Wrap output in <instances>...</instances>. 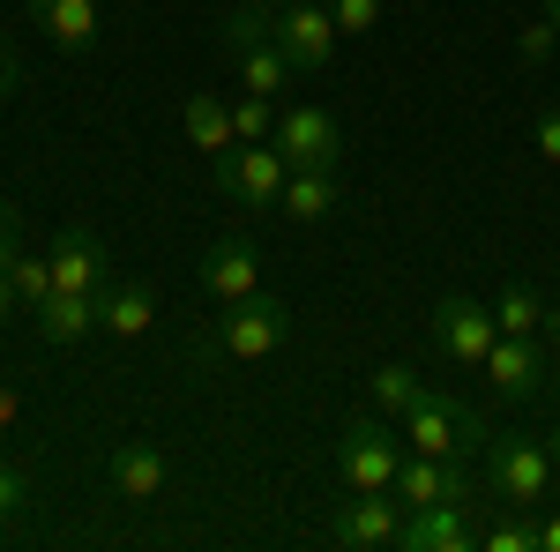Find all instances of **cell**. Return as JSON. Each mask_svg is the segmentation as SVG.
Wrapping results in <instances>:
<instances>
[{
    "label": "cell",
    "mask_w": 560,
    "mask_h": 552,
    "mask_svg": "<svg viewBox=\"0 0 560 552\" xmlns=\"http://www.w3.org/2000/svg\"><path fill=\"white\" fill-rule=\"evenodd\" d=\"M217 38H224V52L240 60V83L255 90V97H284V90L300 83V68H292L284 45H277V8H269V0L224 8V15H217Z\"/></svg>",
    "instance_id": "6da1fadb"
},
{
    "label": "cell",
    "mask_w": 560,
    "mask_h": 552,
    "mask_svg": "<svg viewBox=\"0 0 560 552\" xmlns=\"http://www.w3.org/2000/svg\"><path fill=\"white\" fill-rule=\"evenodd\" d=\"M560 485V463H553V441H530V433H501L486 441V493L501 508H546Z\"/></svg>",
    "instance_id": "7a4b0ae2"
},
{
    "label": "cell",
    "mask_w": 560,
    "mask_h": 552,
    "mask_svg": "<svg viewBox=\"0 0 560 552\" xmlns=\"http://www.w3.org/2000/svg\"><path fill=\"white\" fill-rule=\"evenodd\" d=\"M210 343L224 351V359L255 366V359H269V351H284V343H292V306H284L277 292L232 298V306H224V314L210 321Z\"/></svg>",
    "instance_id": "3957f363"
},
{
    "label": "cell",
    "mask_w": 560,
    "mask_h": 552,
    "mask_svg": "<svg viewBox=\"0 0 560 552\" xmlns=\"http://www.w3.org/2000/svg\"><path fill=\"white\" fill-rule=\"evenodd\" d=\"M493 433H486V419H478L464 396H448V388H433L427 403L404 419V448L411 456H464V448H486Z\"/></svg>",
    "instance_id": "277c9868"
},
{
    "label": "cell",
    "mask_w": 560,
    "mask_h": 552,
    "mask_svg": "<svg viewBox=\"0 0 560 552\" xmlns=\"http://www.w3.org/2000/svg\"><path fill=\"white\" fill-rule=\"evenodd\" d=\"M501 337V321H493V306L471 292H448L433 306V351L456 366V374H486V351Z\"/></svg>",
    "instance_id": "5b68a950"
},
{
    "label": "cell",
    "mask_w": 560,
    "mask_h": 552,
    "mask_svg": "<svg viewBox=\"0 0 560 552\" xmlns=\"http://www.w3.org/2000/svg\"><path fill=\"white\" fill-rule=\"evenodd\" d=\"M396 463H404V441H388L382 411L374 419H345V433H337V478H345V493H388Z\"/></svg>",
    "instance_id": "8992f818"
},
{
    "label": "cell",
    "mask_w": 560,
    "mask_h": 552,
    "mask_svg": "<svg viewBox=\"0 0 560 552\" xmlns=\"http://www.w3.org/2000/svg\"><path fill=\"white\" fill-rule=\"evenodd\" d=\"M217 195L224 202H240V210H277V195H284V179H292V165H284V150L277 142H240L232 157H217Z\"/></svg>",
    "instance_id": "52a82bcc"
},
{
    "label": "cell",
    "mask_w": 560,
    "mask_h": 552,
    "mask_svg": "<svg viewBox=\"0 0 560 552\" xmlns=\"http://www.w3.org/2000/svg\"><path fill=\"white\" fill-rule=\"evenodd\" d=\"M269 142L284 150L292 172H337L345 165V128H337V113H322V105H284Z\"/></svg>",
    "instance_id": "ba28073f"
},
{
    "label": "cell",
    "mask_w": 560,
    "mask_h": 552,
    "mask_svg": "<svg viewBox=\"0 0 560 552\" xmlns=\"http://www.w3.org/2000/svg\"><path fill=\"white\" fill-rule=\"evenodd\" d=\"M396 530H404V501L396 493H351L322 522V538L345 552H382V545H396Z\"/></svg>",
    "instance_id": "9c48e42d"
},
{
    "label": "cell",
    "mask_w": 560,
    "mask_h": 552,
    "mask_svg": "<svg viewBox=\"0 0 560 552\" xmlns=\"http://www.w3.org/2000/svg\"><path fill=\"white\" fill-rule=\"evenodd\" d=\"M277 45H284V60H292L300 75H322V68L337 60L345 31H337V15H329V8L292 0V8H277Z\"/></svg>",
    "instance_id": "30bf717a"
},
{
    "label": "cell",
    "mask_w": 560,
    "mask_h": 552,
    "mask_svg": "<svg viewBox=\"0 0 560 552\" xmlns=\"http://www.w3.org/2000/svg\"><path fill=\"white\" fill-rule=\"evenodd\" d=\"M478 493L464 501H433V508H404V530H396V545L404 552H471L478 545Z\"/></svg>",
    "instance_id": "8fae6325"
},
{
    "label": "cell",
    "mask_w": 560,
    "mask_h": 552,
    "mask_svg": "<svg viewBox=\"0 0 560 552\" xmlns=\"http://www.w3.org/2000/svg\"><path fill=\"white\" fill-rule=\"evenodd\" d=\"M486 381H493V396H509V403H530L538 388L553 381L546 337H493V351H486Z\"/></svg>",
    "instance_id": "7c38bea8"
},
{
    "label": "cell",
    "mask_w": 560,
    "mask_h": 552,
    "mask_svg": "<svg viewBox=\"0 0 560 552\" xmlns=\"http://www.w3.org/2000/svg\"><path fill=\"white\" fill-rule=\"evenodd\" d=\"M52 261V292H105L113 284V261H105V239L90 224H60V239L45 247Z\"/></svg>",
    "instance_id": "4fadbf2b"
},
{
    "label": "cell",
    "mask_w": 560,
    "mask_h": 552,
    "mask_svg": "<svg viewBox=\"0 0 560 552\" xmlns=\"http://www.w3.org/2000/svg\"><path fill=\"white\" fill-rule=\"evenodd\" d=\"M388 493H396L404 508H433V501H464L478 485H471V470H464V456H411V448H404Z\"/></svg>",
    "instance_id": "5bb4252c"
},
{
    "label": "cell",
    "mask_w": 560,
    "mask_h": 552,
    "mask_svg": "<svg viewBox=\"0 0 560 552\" xmlns=\"http://www.w3.org/2000/svg\"><path fill=\"white\" fill-rule=\"evenodd\" d=\"M165 448L158 441H120L113 448V463H105V485H113V501H128V508H150V501H165Z\"/></svg>",
    "instance_id": "9a60e30c"
},
{
    "label": "cell",
    "mask_w": 560,
    "mask_h": 552,
    "mask_svg": "<svg viewBox=\"0 0 560 552\" xmlns=\"http://www.w3.org/2000/svg\"><path fill=\"white\" fill-rule=\"evenodd\" d=\"M202 292L217 298V306H232V298H255L261 292V247L255 239H217L210 255H202Z\"/></svg>",
    "instance_id": "2e32d148"
},
{
    "label": "cell",
    "mask_w": 560,
    "mask_h": 552,
    "mask_svg": "<svg viewBox=\"0 0 560 552\" xmlns=\"http://www.w3.org/2000/svg\"><path fill=\"white\" fill-rule=\"evenodd\" d=\"M38 314V337L45 343H83V337H97V321H105V292H52L45 306H31Z\"/></svg>",
    "instance_id": "e0dca14e"
},
{
    "label": "cell",
    "mask_w": 560,
    "mask_h": 552,
    "mask_svg": "<svg viewBox=\"0 0 560 552\" xmlns=\"http://www.w3.org/2000/svg\"><path fill=\"white\" fill-rule=\"evenodd\" d=\"M179 120H187V142H195V150H202L210 165L240 150V134H232V97H217V90H195Z\"/></svg>",
    "instance_id": "ac0fdd59"
},
{
    "label": "cell",
    "mask_w": 560,
    "mask_h": 552,
    "mask_svg": "<svg viewBox=\"0 0 560 552\" xmlns=\"http://www.w3.org/2000/svg\"><path fill=\"white\" fill-rule=\"evenodd\" d=\"M150 321H158V292L135 284V277H113V284H105V321H97V329L135 343V337H150Z\"/></svg>",
    "instance_id": "d6986e66"
},
{
    "label": "cell",
    "mask_w": 560,
    "mask_h": 552,
    "mask_svg": "<svg viewBox=\"0 0 560 552\" xmlns=\"http://www.w3.org/2000/svg\"><path fill=\"white\" fill-rule=\"evenodd\" d=\"M31 23H45V38L60 52H90L97 45V0H31Z\"/></svg>",
    "instance_id": "ffe728a7"
},
{
    "label": "cell",
    "mask_w": 560,
    "mask_h": 552,
    "mask_svg": "<svg viewBox=\"0 0 560 552\" xmlns=\"http://www.w3.org/2000/svg\"><path fill=\"white\" fill-rule=\"evenodd\" d=\"M337 172H292L284 179V195H277V210L292 216V224H322V216H337Z\"/></svg>",
    "instance_id": "44dd1931"
},
{
    "label": "cell",
    "mask_w": 560,
    "mask_h": 552,
    "mask_svg": "<svg viewBox=\"0 0 560 552\" xmlns=\"http://www.w3.org/2000/svg\"><path fill=\"white\" fill-rule=\"evenodd\" d=\"M427 396H433V381H419L411 366H382V374L366 381V403H374L382 419H411V411H419Z\"/></svg>",
    "instance_id": "7402d4cb"
},
{
    "label": "cell",
    "mask_w": 560,
    "mask_h": 552,
    "mask_svg": "<svg viewBox=\"0 0 560 552\" xmlns=\"http://www.w3.org/2000/svg\"><path fill=\"white\" fill-rule=\"evenodd\" d=\"M493 321H501V337H538V329H546V298H538V284H501Z\"/></svg>",
    "instance_id": "603a6c76"
},
{
    "label": "cell",
    "mask_w": 560,
    "mask_h": 552,
    "mask_svg": "<svg viewBox=\"0 0 560 552\" xmlns=\"http://www.w3.org/2000/svg\"><path fill=\"white\" fill-rule=\"evenodd\" d=\"M478 545H486V552H538V508H509Z\"/></svg>",
    "instance_id": "cb8c5ba5"
},
{
    "label": "cell",
    "mask_w": 560,
    "mask_h": 552,
    "mask_svg": "<svg viewBox=\"0 0 560 552\" xmlns=\"http://www.w3.org/2000/svg\"><path fill=\"white\" fill-rule=\"evenodd\" d=\"M232 134H240V142H269V134H277V97H255V90L232 97Z\"/></svg>",
    "instance_id": "d4e9b609"
},
{
    "label": "cell",
    "mask_w": 560,
    "mask_h": 552,
    "mask_svg": "<svg viewBox=\"0 0 560 552\" xmlns=\"http://www.w3.org/2000/svg\"><path fill=\"white\" fill-rule=\"evenodd\" d=\"M8 284L23 292V306H45V298H52V261L45 255H15L8 261Z\"/></svg>",
    "instance_id": "484cf974"
},
{
    "label": "cell",
    "mask_w": 560,
    "mask_h": 552,
    "mask_svg": "<svg viewBox=\"0 0 560 552\" xmlns=\"http://www.w3.org/2000/svg\"><path fill=\"white\" fill-rule=\"evenodd\" d=\"M329 15H337V31H345V38L382 31V0H329Z\"/></svg>",
    "instance_id": "4316f807"
},
{
    "label": "cell",
    "mask_w": 560,
    "mask_h": 552,
    "mask_svg": "<svg viewBox=\"0 0 560 552\" xmlns=\"http://www.w3.org/2000/svg\"><path fill=\"white\" fill-rule=\"evenodd\" d=\"M553 45H560V31L546 23V15H538V23H523V31H516V52H523V68H546V60H553Z\"/></svg>",
    "instance_id": "83f0119b"
},
{
    "label": "cell",
    "mask_w": 560,
    "mask_h": 552,
    "mask_svg": "<svg viewBox=\"0 0 560 552\" xmlns=\"http://www.w3.org/2000/svg\"><path fill=\"white\" fill-rule=\"evenodd\" d=\"M23 508H31V470L0 463V522H8V515H23Z\"/></svg>",
    "instance_id": "f1b7e54d"
},
{
    "label": "cell",
    "mask_w": 560,
    "mask_h": 552,
    "mask_svg": "<svg viewBox=\"0 0 560 552\" xmlns=\"http://www.w3.org/2000/svg\"><path fill=\"white\" fill-rule=\"evenodd\" d=\"M530 142H538V157L560 172V105H538V120H530Z\"/></svg>",
    "instance_id": "f546056e"
},
{
    "label": "cell",
    "mask_w": 560,
    "mask_h": 552,
    "mask_svg": "<svg viewBox=\"0 0 560 552\" xmlns=\"http://www.w3.org/2000/svg\"><path fill=\"white\" fill-rule=\"evenodd\" d=\"M23 255V224H15V202H0V269Z\"/></svg>",
    "instance_id": "4dcf8cb0"
},
{
    "label": "cell",
    "mask_w": 560,
    "mask_h": 552,
    "mask_svg": "<svg viewBox=\"0 0 560 552\" xmlns=\"http://www.w3.org/2000/svg\"><path fill=\"white\" fill-rule=\"evenodd\" d=\"M538 552H560V508H553V501L538 508Z\"/></svg>",
    "instance_id": "1f68e13d"
},
{
    "label": "cell",
    "mask_w": 560,
    "mask_h": 552,
    "mask_svg": "<svg viewBox=\"0 0 560 552\" xmlns=\"http://www.w3.org/2000/svg\"><path fill=\"white\" fill-rule=\"evenodd\" d=\"M538 337H546V366H553V381H560V306H546V329Z\"/></svg>",
    "instance_id": "d6a6232c"
},
{
    "label": "cell",
    "mask_w": 560,
    "mask_h": 552,
    "mask_svg": "<svg viewBox=\"0 0 560 552\" xmlns=\"http://www.w3.org/2000/svg\"><path fill=\"white\" fill-rule=\"evenodd\" d=\"M15 419H23V396H15V388L0 381V433H8V425H15Z\"/></svg>",
    "instance_id": "836d02e7"
},
{
    "label": "cell",
    "mask_w": 560,
    "mask_h": 552,
    "mask_svg": "<svg viewBox=\"0 0 560 552\" xmlns=\"http://www.w3.org/2000/svg\"><path fill=\"white\" fill-rule=\"evenodd\" d=\"M15 83H23V75H15V52H8V38H0V97H15Z\"/></svg>",
    "instance_id": "e575fe53"
},
{
    "label": "cell",
    "mask_w": 560,
    "mask_h": 552,
    "mask_svg": "<svg viewBox=\"0 0 560 552\" xmlns=\"http://www.w3.org/2000/svg\"><path fill=\"white\" fill-rule=\"evenodd\" d=\"M15 306H23V292H15V284H8V269H0V321H8Z\"/></svg>",
    "instance_id": "d590c367"
},
{
    "label": "cell",
    "mask_w": 560,
    "mask_h": 552,
    "mask_svg": "<svg viewBox=\"0 0 560 552\" xmlns=\"http://www.w3.org/2000/svg\"><path fill=\"white\" fill-rule=\"evenodd\" d=\"M546 23H553V31H560V0H546Z\"/></svg>",
    "instance_id": "8d00e7d4"
},
{
    "label": "cell",
    "mask_w": 560,
    "mask_h": 552,
    "mask_svg": "<svg viewBox=\"0 0 560 552\" xmlns=\"http://www.w3.org/2000/svg\"><path fill=\"white\" fill-rule=\"evenodd\" d=\"M553 463H560V433H553Z\"/></svg>",
    "instance_id": "74e56055"
},
{
    "label": "cell",
    "mask_w": 560,
    "mask_h": 552,
    "mask_svg": "<svg viewBox=\"0 0 560 552\" xmlns=\"http://www.w3.org/2000/svg\"><path fill=\"white\" fill-rule=\"evenodd\" d=\"M269 8H292V0H269Z\"/></svg>",
    "instance_id": "f35d334b"
}]
</instances>
